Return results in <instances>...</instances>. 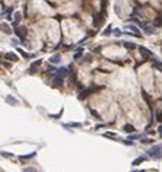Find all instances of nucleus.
I'll use <instances>...</instances> for the list:
<instances>
[{
    "instance_id": "nucleus-21",
    "label": "nucleus",
    "mask_w": 162,
    "mask_h": 172,
    "mask_svg": "<svg viewBox=\"0 0 162 172\" xmlns=\"http://www.w3.org/2000/svg\"><path fill=\"white\" fill-rule=\"evenodd\" d=\"M111 32H112V26H107L104 31H102V35H105V36H108V35H111Z\"/></svg>"
},
{
    "instance_id": "nucleus-30",
    "label": "nucleus",
    "mask_w": 162,
    "mask_h": 172,
    "mask_svg": "<svg viewBox=\"0 0 162 172\" xmlns=\"http://www.w3.org/2000/svg\"><path fill=\"white\" fill-rule=\"evenodd\" d=\"M158 133H159V136H161V137H162V124H161V126H159V128H158Z\"/></svg>"
},
{
    "instance_id": "nucleus-27",
    "label": "nucleus",
    "mask_w": 162,
    "mask_h": 172,
    "mask_svg": "<svg viewBox=\"0 0 162 172\" xmlns=\"http://www.w3.org/2000/svg\"><path fill=\"white\" fill-rule=\"evenodd\" d=\"M10 15H12V7H9V9H8V10H6V13H4V16H6V18H9V19H10Z\"/></svg>"
},
{
    "instance_id": "nucleus-19",
    "label": "nucleus",
    "mask_w": 162,
    "mask_h": 172,
    "mask_svg": "<svg viewBox=\"0 0 162 172\" xmlns=\"http://www.w3.org/2000/svg\"><path fill=\"white\" fill-rule=\"evenodd\" d=\"M153 26L156 28V26H162V16H158L155 21H153Z\"/></svg>"
},
{
    "instance_id": "nucleus-11",
    "label": "nucleus",
    "mask_w": 162,
    "mask_h": 172,
    "mask_svg": "<svg viewBox=\"0 0 162 172\" xmlns=\"http://www.w3.org/2000/svg\"><path fill=\"white\" fill-rule=\"evenodd\" d=\"M63 79H64V77H62V76H58V74H54L53 83L56 86H62V85H63Z\"/></svg>"
},
{
    "instance_id": "nucleus-5",
    "label": "nucleus",
    "mask_w": 162,
    "mask_h": 172,
    "mask_svg": "<svg viewBox=\"0 0 162 172\" xmlns=\"http://www.w3.org/2000/svg\"><path fill=\"white\" fill-rule=\"evenodd\" d=\"M137 50H139V53H140V56H142V57H143V58L153 57V53H152L151 50H148V48H145V47L137 45Z\"/></svg>"
},
{
    "instance_id": "nucleus-18",
    "label": "nucleus",
    "mask_w": 162,
    "mask_h": 172,
    "mask_svg": "<svg viewBox=\"0 0 162 172\" xmlns=\"http://www.w3.org/2000/svg\"><path fill=\"white\" fill-rule=\"evenodd\" d=\"M145 159H146L145 156H139L137 159H134V161H133V165H134V166H136V165H140L142 162H145Z\"/></svg>"
},
{
    "instance_id": "nucleus-8",
    "label": "nucleus",
    "mask_w": 162,
    "mask_h": 172,
    "mask_svg": "<svg viewBox=\"0 0 162 172\" xmlns=\"http://www.w3.org/2000/svg\"><path fill=\"white\" fill-rule=\"evenodd\" d=\"M4 58H6L8 61H12V63H15V61L19 60V57H18L15 53H6V54H4Z\"/></svg>"
},
{
    "instance_id": "nucleus-10",
    "label": "nucleus",
    "mask_w": 162,
    "mask_h": 172,
    "mask_svg": "<svg viewBox=\"0 0 162 172\" xmlns=\"http://www.w3.org/2000/svg\"><path fill=\"white\" fill-rule=\"evenodd\" d=\"M60 60H62V58H60V54H53L48 61H50V64H58Z\"/></svg>"
},
{
    "instance_id": "nucleus-3",
    "label": "nucleus",
    "mask_w": 162,
    "mask_h": 172,
    "mask_svg": "<svg viewBox=\"0 0 162 172\" xmlns=\"http://www.w3.org/2000/svg\"><path fill=\"white\" fill-rule=\"evenodd\" d=\"M127 32H130V34H133L134 36H142V31L137 28V26H134V25H131V23H129L126 28H124Z\"/></svg>"
},
{
    "instance_id": "nucleus-28",
    "label": "nucleus",
    "mask_w": 162,
    "mask_h": 172,
    "mask_svg": "<svg viewBox=\"0 0 162 172\" xmlns=\"http://www.w3.org/2000/svg\"><path fill=\"white\" fill-rule=\"evenodd\" d=\"M15 19H16V21H21V13H16V16H15Z\"/></svg>"
},
{
    "instance_id": "nucleus-26",
    "label": "nucleus",
    "mask_w": 162,
    "mask_h": 172,
    "mask_svg": "<svg viewBox=\"0 0 162 172\" xmlns=\"http://www.w3.org/2000/svg\"><path fill=\"white\" fill-rule=\"evenodd\" d=\"M104 136H105V137H110V138H116V134H114V133H110V131H108V133H104Z\"/></svg>"
},
{
    "instance_id": "nucleus-14",
    "label": "nucleus",
    "mask_w": 162,
    "mask_h": 172,
    "mask_svg": "<svg viewBox=\"0 0 162 172\" xmlns=\"http://www.w3.org/2000/svg\"><path fill=\"white\" fill-rule=\"evenodd\" d=\"M6 102L10 103V105H18V99H16V98H13L12 95H8V98H6Z\"/></svg>"
},
{
    "instance_id": "nucleus-13",
    "label": "nucleus",
    "mask_w": 162,
    "mask_h": 172,
    "mask_svg": "<svg viewBox=\"0 0 162 172\" xmlns=\"http://www.w3.org/2000/svg\"><path fill=\"white\" fill-rule=\"evenodd\" d=\"M123 130H124V133H133V131H136L134 126H131V124H124Z\"/></svg>"
},
{
    "instance_id": "nucleus-24",
    "label": "nucleus",
    "mask_w": 162,
    "mask_h": 172,
    "mask_svg": "<svg viewBox=\"0 0 162 172\" xmlns=\"http://www.w3.org/2000/svg\"><path fill=\"white\" fill-rule=\"evenodd\" d=\"M121 34H123L121 29H112V32H111V35H114V36H120Z\"/></svg>"
},
{
    "instance_id": "nucleus-15",
    "label": "nucleus",
    "mask_w": 162,
    "mask_h": 172,
    "mask_svg": "<svg viewBox=\"0 0 162 172\" xmlns=\"http://www.w3.org/2000/svg\"><path fill=\"white\" fill-rule=\"evenodd\" d=\"M35 156H37V153L34 152V153H29V155H22V156H19V159H21V161H25V159H32Z\"/></svg>"
},
{
    "instance_id": "nucleus-22",
    "label": "nucleus",
    "mask_w": 162,
    "mask_h": 172,
    "mask_svg": "<svg viewBox=\"0 0 162 172\" xmlns=\"http://www.w3.org/2000/svg\"><path fill=\"white\" fill-rule=\"evenodd\" d=\"M156 120L161 123L162 121V109H156Z\"/></svg>"
},
{
    "instance_id": "nucleus-7",
    "label": "nucleus",
    "mask_w": 162,
    "mask_h": 172,
    "mask_svg": "<svg viewBox=\"0 0 162 172\" xmlns=\"http://www.w3.org/2000/svg\"><path fill=\"white\" fill-rule=\"evenodd\" d=\"M69 73H70V70L67 69V67H58V69L56 70V74H58V76H62V77H66Z\"/></svg>"
},
{
    "instance_id": "nucleus-12",
    "label": "nucleus",
    "mask_w": 162,
    "mask_h": 172,
    "mask_svg": "<svg viewBox=\"0 0 162 172\" xmlns=\"http://www.w3.org/2000/svg\"><path fill=\"white\" fill-rule=\"evenodd\" d=\"M0 31H3L4 34H12V29L8 26V23H0Z\"/></svg>"
},
{
    "instance_id": "nucleus-29",
    "label": "nucleus",
    "mask_w": 162,
    "mask_h": 172,
    "mask_svg": "<svg viewBox=\"0 0 162 172\" xmlns=\"http://www.w3.org/2000/svg\"><path fill=\"white\" fill-rule=\"evenodd\" d=\"M12 44H13V45H18L19 41H18V39H12Z\"/></svg>"
},
{
    "instance_id": "nucleus-25",
    "label": "nucleus",
    "mask_w": 162,
    "mask_h": 172,
    "mask_svg": "<svg viewBox=\"0 0 162 172\" xmlns=\"http://www.w3.org/2000/svg\"><path fill=\"white\" fill-rule=\"evenodd\" d=\"M22 172H38V171H37L35 168H23Z\"/></svg>"
},
{
    "instance_id": "nucleus-16",
    "label": "nucleus",
    "mask_w": 162,
    "mask_h": 172,
    "mask_svg": "<svg viewBox=\"0 0 162 172\" xmlns=\"http://www.w3.org/2000/svg\"><path fill=\"white\" fill-rule=\"evenodd\" d=\"M152 66L155 67V69H158L159 71H162V63L161 61H158V60H153V63H152Z\"/></svg>"
},
{
    "instance_id": "nucleus-4",
    "label": "nucleus",
    "mask_w": 162,
    "mask_h": 172,
    "mask_svg": "<svg viewBox=\"0 0 162 172\" xmlns=\"http://www.w3.org/2000/svg\"><path fill=\"white\" fill-rule=\"evenodd\" d=\"M15 32H16V35H18V36L21 38V39H25V38L28 36V29H26L25 26H22V25H19V26H16Z\"/></svg>"
},
{
    "instance_id": "nucleus-17",
    "label": "nucleus",
    "mask_w": 162,
    "mask_h": 172,
    "mask_svg": "<svg viewBox=\"0 0 162 172\" xmlns=\"http://www.w3.org/2000/svg\"><path fill=\"white\" fill-rule=\"evenodd\" d=\"M123 45L126 47V48H130V50H133V48H136V44H133V42H130V41H124L123 42Z\"/></svg>"
},
{
    "instance_id": "nucleus-23",
    "label": "nucleus",
    "mask_w": 162,
    "mask_h": 172,
    "mask_svg": "<svg viewBox=\"0 0 162 172\" xmlns=\"http://www.w3.org/2000/svg\"><path fill=\"white\" fill-rule=\"evenodd\" d=\"M82 53H83V50H82V48H79V50L76 51V53H75V58H76V60L82 57Z\"/></svg>"
},
{
    "instance_id": "nucleus-20",
    "label": "nucleus",
    "mask_w": 162,
    "mask_h": 172,
    "mask_svg": "<svg viewBox=\"0 0 162 172\" xmlns=\"http://www.w3.org/2000/svg\"><path fill=\"white\" fill-rule=\"evenodd\" d=\"M18 53H19V54H21L23 58H29V57H31V56H29L26 51H23V50H22V48H19V47H18Z\"/></svg>"
},
{
    "instance_id": "nucleus-1",
    "label": "nucleus",
    "mask_w": 162,
    "mask_h": 172,
    "mask_svg": "<svg viewBox=\"0 0 162 172\" xmlns=\"http://www.w3.org/2000/svg\"><path fill=\"white\" fill-rule=\"evenodd\" d=\"M148 156L153 159H162V144H155L148 150Z\"/></svg>"
},
{
    "instance_id": "nucleus-6",
    "label": "nucleus",
    "mask_w": 162,
    "mask_h": 172,
    "mask_svg": "<svg viewBox=\"0 0 162 172\" xmlns=\"http://www.w3.org/2000/svg\"><path fill=\"white\" fill-rule=\"evenodd\" d=\"M41 64H43V60H41V58H40V60H35V61L31 63V66H29L28 71H29V73H35L37 70L40 69V66H41Z\"/></svg>"
},
{
    "instance_id": "nucleus-9",
    "label": "nucleus",
    "mask_w": 162,
    "mask_h": 172,
    "mask_svg": "<svg viewBox=\"0 0 162 172\" xmlns=\"http://www.w3.org/2000/svg\"><path fill=\"white\" fill-rule=\"evenodd\" d=\"M143 31H145V34L152 35L156 32V28H155V26H151V25H145V26H143Z\"/></svg>"
},
{
    "instance_id": "nucleus-2",
    "label": "nucleus",
    "mask_w": 162,
    "mask_h": 172,
    "mask_svg": "<svg viewBox=\"0 0 162 172\" xmlns=\"http://www.w3.org/2000/svg\"><path fill=\"white\" fill-rule=\"evenodd\" d=\"M97 91H99V86H94V88H88V89H83V91L79 93V96H77V98H79L80 101H83V99H85V98H88L89 95H92V92H97Z\"/></svg>"
}]
</instances>
